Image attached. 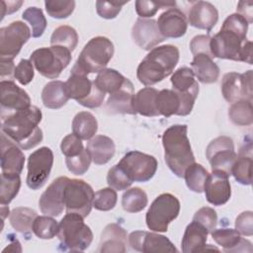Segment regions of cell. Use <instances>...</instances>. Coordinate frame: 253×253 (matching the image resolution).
<instances>
[{
    "label": "cell",
    "instance_id": "cell-1",
    "mask_svg": "<svg viewBox=\"0 0 253 253\" xmlns=\"http://www.w3.org/2000/svg\"><path fill=\"white\" fill-rule=\"evenodd\" d=\"M248 25L241 15H229L223 21L220 31L211 38L212 56L252 64V42L246 38Z\"/></svg>",
    "mask_w": 253,
    "mask_h": 253
},
{
    "label": "cell",
    "instance_id": "cell-2",
    "mask_svg": "<svg viewBox=\"0 0 253 253\" xmlns=\"http://www.w3.org/2000/svg\"><path fill=\"white\" fill-rule=\"evenodd\" d=\"M2 117V132L24 150L37 146L42 140V131L39 126L42 111L31 106L26 110L14 112Z\"/></svg>",
    "mask_w": 253,
    "mask_h": 253
},
{
    "label": "cell",
    "instance_id": "cell-3",
    "mask_svg": "<svg viewBox=\"0 0 253 253\" xmlns=\"http://www.w3.org/2000/svg\"><path fill=\"white\" fill-rule=\"evenodd\" d=\"M179 49L172 44L152 48L139 63L136 76L145 86L154 85L169 76L179 61Z\"/></svg>",
    "mask_w": 253,
    "mask_h": 253
},
{
    "label": "cell",
    "instance_id": "cell-4",
    "mask_svg": "<svg viewBox=\"0 0 253 253\" xmlns=\"http://www.w3.org/2000/svg\"><path fill=\"white\" fill-rule=\"evenodd\" d=\"M187 130V125H174L162 134L165 162L169 169L180 178L184 177L186 168L195 162Z\"/></svg>",
    "mask_w": 253,
    "mask_h": 253
},
{
    "label": "cell",
    "instance_id": "cell-5",
    "mask_svg": "<svg viewBox=\"0 0 253 253\" xmlns=\"http://www.w3.org/2000/svg\"><path fill=\"white\" fill-rule=\"evenodd\" d=\"M114 44L106 37H95L83 47L71 71L84 75L100 72L106 68L114 55Z\"/></svg>",
    "mask_w": 253,
    "mask_h": 253
},
{
    "label": "cell",
    "instance_id": "cell-6",
    "mask_svg": "<svg viewBox=\"0 0 253 253\" xmlns=\"http://www.w3.org/2000/svg\"><path fill=\"white\" fill-rule=\"evenodd\" d=\"M83 218L79 213L67 212L58 223L57 237L63 250L83 251L90 246L93 233Z\"/></svg>",
    "mask_w": 253,
    "mask_h": 253
},
{
    "label": "cell",
    "instance_id": "cell-7",
    "mask_svg": "<svg viewBox=\"0 0 253 253\" xmlns=\"http://www.w3.org/2000/svg\"><path fill=\"white\" fill-rule=\"evenodd\" d=\"M30 60L40 74L48 78H57L71 61V51L63 46L51 45L33 51Z\"/></svg>",
    "mask_w": 253,
    "mask_h": 253
},
{
    "label": "cell",
    "instance_id": "cell-8",
    "mask_svg": "<svg viewBox=\"0 0 253 253\" xmlns=\"http://www.w3.org/2000/svg\"><path fill=\"white\" fill-rule=\"evenodd\" d=\"M179 200L172 194H161L152 202L146 212V225L152 231L166 232L169 223L179 215Z\"/></svg>",
    "mask_w": 253,
    "mask_h": 253
},
{
    "label": "cell",
    "instance_id": "cell-9",
    "mask_svg": "<svg viewBox=\"0 0 253 253\" xmlns=\"http://www.w3.org/2000/svg\"><path fill=\"white\" fill-rule=\"evenodd\" d=\"M64 87L69 99H74L81 106L89 109L100 107L106 95L87 75L75 71L70 72Z\"/></svg>",
    "mask_w": 253,
    "mask_h": 253
},
{
    "label": "cell",
    "instance_id": "cell-10",
    "mask_svg": "<svg viewBox=\"0 0 253 253\" xmlns=\"http://www.w3.org/2000/svg\"><path fill=\"white\" fill-rule=\"evenodd\" d=\"M94 195L92 187L85 181L69 179L64 191L66 212H76L85 218L92 210Z\"/></svg>",
    "mask_w": 253,
    "mask_h": 253
},
{
    "label": "cell",
    "instance_id": "cell-11",
    "mask_svg": "<svg viewBox=\"0 0 253 253\" xmlns=\"http://www.w3.org/2000/svg\"><path fill=\"white\" fill-rule=\"evenodd\" d=\"M132 182H147L157 170V160L154 156L133 150L124 155L118 163Z\"/></svg>",
    "mask_w": 253,
    "mask_h": 253
},
{
    "label": "cell",
    "instance_id": "cell-12",
    "mask_svg": "<svg viewBox=\"0 0 253 253\" xmlns=\"http://www.w3.org/2000/svg\"><path fill=\"white\" fill-rule=\"evenodd\" d=\"M32 37L30 28L21 21H15L0 29V59L13 60L22 46Z\"/></svg>",
    "mask_w": 253,
    "mask_h": 253
},
{
    "label": "cell",
    "instance_id": "cell-13",
    "mask_svg": "<svg viewBox=\"0 0 253 253\" xmlns=\"http://www.w3.org/2000/svg\"><path fill=\"white\" fill-rule=\"evenodd\" d=\"M53 164V153L49 147L42 146L28 158L27 185L32 190L41 189L47 181Z\"/></svg>",
    "mask_w": 253,
    "mask_h": 253
},
{
    "label": "cell",
    "instance_id": "cell-14",
    "mask_svg": "<svg viewBox=\"0 0 253 253\" xmlns=\"http://www.w3.org/2000/svg\"><path fill=\"white\" fill-rule=\"evenodd\" d=\"M207 158L211 164V171H221L231 175V168L236 159L233 140L225 135L211 140L206 149Z\"/></svg>",
    "mask_w": 253,
    "mask_h": 253
},
{
    "label": "cell",
    "instance_id": "cell-15",
    "mask_svg": "<svg viewBox=\"0 0 253 253\" xmlns=\"http://www.w3.org/2000/svg\"><path fill=\"white\" fill-rule=\"evenodd\" d=\"M221 93L231 104L241 100L252 101V70L245 73H225L221 81Z\"/></svg>",
    "mask_w": 253,
    "mask_h": 253
},
{
    "label": "cell",
    "instance_id": "cell-16",
    "mask_svg": "<svg viewBox=\"0 0 253 253\" xmlns=\"http://www.w3.org/2000/svg\"><path fill=\"white\" fill-rule=\"evenodd\" d=\"M128 244L133 250L144 253L178 251L174 244L166 236L155 232L141 230L132 231L129 234Z\"/></svg>",
    "mask_w": 253,
    "mask_h": 253
},
{
    "label": "cell",
    "instance_id": "cell-17",
    "mask_svg": "<svg viewBox=\"0 0 253 253\" xmlns=\"http://www.w3.org/2000/svg\"><path fill=\"white\" fill-rule=\"evenodd\" d=\"M68 180L67 177L56 178L42 194L39 206L42 213L50 216H58L62 213L65 208L64 191Z\"/></svg>",
    "mask_w": 253,
    "mask_h": 253
},
{
    "label": "cell",
    "instance_id": "cell-18",
    "mask_svg": "<svg viewBox=\"0 0 253 253\" xmlns=\"http://www.w3.org/2000/svg\"><path fill=\"white\" fill-rule=\"evenodd\" d=\"M0 103L2 114L26 110L31 107V98L28 93L16 85L12 80H1ZM4 116V115H3Z\"/></svg>",
    "mask_w": 253,
    "mask_h": 253
},
{
    "label": "cell",
    "instance_id": "cell-19",
    "mask_svg": "<svg viewBox=\"0 0 253 253\" xmlns=\"http://www.w3.org/2000/svg\"><path fill=\"white\" fill-rule=\"evenodd\" d=\"M131 38L135 44L144 50H151L165 40L159 32L157 22L143 18L135 21L131 30Z\"/></svg>",
    "mask_w": 253,
    "mask_h": 253
},
{
    "label": "cell",
    "instance_id": "cell-20",
    "mask_svg": "<svg viewBox=\"0 0 253 253\" xmlns=\"http://www.w3.org/2000/svg\"><path fill=\"white\" fill-rule=\"evenodd\" d=\"M229 176L221 171H212L209 174L205 183L204 192L207 201L213 206H222L228 202L231 196Z\"/></svg>",
    "mask_w": 253,
    "mask_h": 253
},
{
    "label": "cell",
    "instance_id": "cell-21",
    "mask_svg": "<svg viewBox=\"0 0 253 253\" xmlns=\"http://www.w3.org/2000/svg\"><path fill=\"white\" fill-rule=\"evenodd\" d=\"M157 26L163 38L177 39L183 37L188 29L186 15L177 7L165 10L157 20Z\"/></svg>",
    "mask_w": 253,
    "mask_h": 253
},
{
    "label": "cell",
    "instance_id": "cell-22",
    "mask_svg": "<svg viewBox=\"0 0 253 253\" xmlns=\"http://www.w3.org/2000/svg\"><path fill=\"white\" fill-rule=\"evenodd\" d=\"M25 155L21 148L5 133L1 134V170L7 175H20L24 168Z\"/></svg>",
    "mask_w": 253,
    "mask_h": 253
},
{
    "label": "cell",
    "instance_id": "cell-23",
    "mask_svg": "<svg viewBox=\"0 0 253 253\" xmlns=\"http://www.w3.org/2000/svg\"><path fill=\"white\" fill-rule=\"evenodd\" d=\"M209 230L200 222L193 220L189 223L185 229L181 247L182 252L184 253H196V252H204L207 250H215L219 249L211 244H206L208 240Z\"/></svg>",
    "mask_w": 253,
    "mask_h": 253
},
{
    "label": "cell",
    "instance_id": "cell-24",
    "mask_svg": "<svg viewBox=\"0 0 253 253\" xmlns=\"http://www.w3.org/2000/svg\"><path fill=\"white\" fill-rule=\"evenodd\" d=\"M187 20L191 26L211 32L218 21V12L211 3L197 1L190 8Z\"/></svg>",
    "mask_w": 253,
    "mask_h": 253
},
{
    "label": "cell",
    "instance_id": "cell-25",
    "mask_svg": "<svg viewBox=\"0 0 253 253\" xmlns=\"http://www.w3.org/2000/svg\"><path fill=\"white\" fill-rule=\"evenodd\" d=\"M134 88L129 79H126L121 89L111 94L105 104V109L109 114H129L135 115L133 110Z\"/></svg>",
    "mask_w": 253,
    "mask_h": 253
},
{
    "label": "cell",
    "instance_id": "cell-26",
    "mask_svg": "<svg viewBox=\"0 0 253 253\" xmlns=\"http://www.w3.org/2000/svg\"><path fill=\"white\" fill-rule=\"evenodd\" d=\"M126 242V231L117 223H110L101 234L98 251L102 253H125Z\"/></svg>",
    "mask_w": 253,
    "mask_h": 253
},
{
    "label": "cell",
    "instance_id": "cell-27",
    "mask_svg": "<svg viewBox=\"0 0 253 253\" xmlns=\"http://www.w3.org/2000/svg\"><path fill=\"white\" fill-rule=\"evenodd\" d=\"M212 239L223 248L225 252H252V243L240 236L233 228H218L211 230Z\"/></svg>",
    "mask_w": 253,
    "mask_h": 253
},
{
    "label": "cell",
    "instance_id": "cell-28",
    "mask_svg": "<svg viewBox=\"0 0 253 253\" xmlns=\"http://www.w3.org/2000/svg\"><path fill=\"white\" fill-rule=\"evenodd\" d=\"M86 149L95 164L103 165L113 158L116 151V145L111 137L100 134L89 139Z\"/></svg>",
    "mask_w": 253,
    "mask_h": 253
},
{
    "label": "cell",
    "instance_id": "cell-29",
    "mask_svg": "<svg viewBox=\"0 0 253 253\" xmlns=\"http://www.w3.org/2000/svg\"><path fill=\"white\" fill-rule=\"evenodd\" d=\"M192 71L199 81L205 84L216 82L219 77V67L208 54H196L191 62Z\"/></svg>",
    "mask_w": 253,
    "mask_h": 253
},
{
    "label": "cell",
    "instance_id": "cell-30",
    "mask_svg": "<svg viewBox=\"0 0 253 253\" xmlns=\"http://www.w3.org/2000/svg\"><path fill=\"white\" fill-rule=\"evenodd\" d=\"M252 168V144L249 141L240 148L238 155L231 168V175L235 180L242 185L251 184V171Z\"/></svg>",
    "mask_w": 253,
    "mask_h": 253
},
{
    "label": "cell",
    "instance_id": "cell-31",
    "mask_svg": "<svg viewBox=\"0 0 253 253\" xmlns=\"http://www.w3.org/2000/svg\"><path fill=\"white\" fill-rule=\"evenodd\" d=\"M158 90L152 87H145L139 90L133 97V110L135 114L144 117H157L160 116L156 108V97Z\"/></svg>",
    "mask_w": 253,
    "mask_h": 253
},
{
    "label": "cell",
    "instance_id": "cell-32",
    "mask_svg": "<svg viewBox=\"0 0 253 253\" xmlns=\"http://www.w3.org/2000/svg\"><path fill=\"white\" fill-rule=\"evenodd\" d=\"M173 90L182 95H193L198 97L199 84L191 68L180 67L171 76Z\"/></svg>",
    "mask_w": 253,
    "mask_h": 253
},
{
    "label": "cell",
    "instance_id": "cell-33",
    "mask_svg": "<svg viewBox=\"0 0 253 253\" xmlns=\"http://www.w3.org/2000/svg\"><path fill=\"white\" fill-rule=\"evenodd\" d=\"M69 97L66 94L64 83L59 80H53L46 83L42 92V101L44 107L48 109H59L63 107Z\"/></svg>",
    "mask_w": 253,
    "mask_h": 253
},
{
    "label": "cell",
    "instance_id": "cell-34",
    "mask_svg": "<svg viewBox=\"0 0 253 253\" xmlns=\"http://www.w3.org/2000/svg\"><path fill=\"white\" fill-rule=\"evenodd\" d=\"M98 130L96 118L89 112H79L72 121V133L80 139H91Z\"/></svg>",
    "mask_w": 253,
    "mask_h": 253
},
{
    "label": "cell",
    "instance_id": "cell-35",
    "mask_svg": "<svg viewBox=\"0 0 253 253\" xmlns=\"http://www.w3.org/2000/svg\"><path fill=\"white\" fill-rule=\"evenodd\" d=\"M156 108L159 115L166 118L173 115H180L181 99L173 89H163L156 97Z\"/></svg>",
    "mask_w": 253,
    "mask_h": 253
},
{
    "label": "cell",
    "instance_id": "cell-36",
    "mask_svg": "<svg viewBox=\"0 0 253 253\" xmlns=\"http://www.w3.org/2000/svg\"><path fill=\"white\" fill-rule=\"evenodd\" d=\"M126 79L127 78L122 75L119 71L112 68H105L98 73L94 82L101 91L111 95L121 89Z\"/></svg>",
    "mask_w": 253,
    "mask_h": 253
},
{
    "label": "cell",
    "instance_id": "cell-37",
    "mask_svg": "<svg viewBox=\"0 0 253 253\" xmlns=\"http://www.w3.org/2000/svg\"><path fill=\"white\" fill-rule=\"evenodd\" d=\"M37 216L36 211L30 208L19 207L10 212V223L16 231L29 235L33 230V223Z\"/></svg>",
    "mask_w": 253,
    "mask_h": 253
},
{
    "label": "cell",
    "instance_id": "cell-38",
    "mask_svg": "<svg viewBox=\"0 0 253 253\" xmlns=\"http://www.w3.org/2000/svg\"><path fill=\"white\" fill-rule=\"evenodd\" d=\"M148 203L146 193L138 187L126 190L122 197L123 209L127 212L141 211Z\"/></svg>",
    "mask_w": 253,
    "mask_h": 253
},
{
    "label": "cell",
    "instance_id": "cell-39",
    "mask_svg": "<svg viewBox=\"0 0 253 253\" xmlns=\"http://www.w3.org/2000/svg\"><path fill=\"white\" fill-rule=\"evenodd\" d=\"M228 117L236 126H250L253 122L252 101L241 100L231 104L228 109Z\"/></svg>",
    "mask_w": 253,
    "mask_h": 253
},
{
    "label": "cell",
    "instance_id": "cell-40",
    "mask_svg": "<svg viewBox=\"0 0 253 253\" xmlns=\"http://www.w3.org/2000/svg\"><path fill=\"white\" fill-rule=\"evenodd\" d=\"M209 176V172L206 168H204L201 164L192 163L189 165L184 173V178L187 187L195 192V193H202L204 192L205 183Z\"/></svg>",
    "mask_w": 253,
    "mask_h": 253
},
{
    "label": "cell",
    "instance_id": "cell-41",
    "mask_svg": "<svg viewBox=\"0 0 253 253\" xmlns=\"http://www.w3.org/2000/svg\"><path fill=\"white\" fill-rule=\"evenodd\" d=\"M78 43V35L75 29L70 26H59L56 28L51 37H50V44L63 46L70 51H73Z\"/></svg>",
    "mask_w": 253,
    "mask_h": 253
},
{
    "label": "cell",
    "instance_id": "cell-42",
    "mask_svg": "<svg viewBox=\"0 0 253 253\" xmlns=\"http://www.w3.org/2000/svg\"><path fill=\"white\" fill-rule=\"evenodd\" d=\"M21 187L20 175L1 174L0 187V204L1 206L9 205L12 200L18 195Z\"/></svg>",
    "mask_w": 253,
    "mask_h": 253
},
{
    "label": "cell",
    "instance_id": "cell-43",
    "mask_svg": "<svg viewBox=\"0 0 253 253\" xmlns=\"http://www.w3.org/2000/svg\"><path fill=\"white\" fill-rule=\"evenodd\" d=\"M58 223L50 215H38L33 223V232L41 239H51L57 235Z\"/></svg>",
    "mask_w": 253,
    "mask_h": 253
},
{
    "label": "cell",
    "instance_id": "cell-44",
    "mask_svg": "<svg viewBox=\"0 0 253 253\" xmlns=\"http://www.w3.org/2000/svg\"><path fill=\"white\" fill-rule=\"evenodd\" d=\"M22 18L31 25L33 38H40L42 36L47 23L42 13V10L41 8H38V7L27 8L23 12Z\"/></svg>",
    "mask_w": 253,
    "mask_h": 253
},
{
    "label": "cell",
    "instance_id": "cell-45",
    "mask_svg": "<svg viewBox=\"0 0 253 253\" xmlns=\"http://www.w3.org/2000/svg\"><path fill=\"white\" fill-rule=\"evenodd\" d=\"M47 14L55 19L68 18L74 11L75 1L73 0H47L44 2Z\"/></svg>",
    "mask_w": 253,
    "mask_h": 253
},
{
    "label": "cell",
    "instance_id": "cell-46",
    "mask_svg": "<svg viewBox=\"0 0 253 253\" xmlns=\"http://www.w3.org/2000/svg\"><path fill=\"white\" fill-rule=\"evenodd\" d=\"M118 201L116 190L113 188H104L97 191L93 199V207L102 211H108L115 208Z\"/></svg>",
    "mask_w": 253,
    "mask_h": 253
},
{
    "label": "cell",
    "instance_id": "cell-47",
    "mask_svg": "<svg viewBox=\"0 0 253 253\" xmlns=\"http://www.w3.org/2000/svg\"><path fill=\"white\" fill-rule=\"evenodd\" d=\"M107 183L109 187L113 188L114 190L123 191L129 188L132 181L123 170V168L120 167L119 164H116L108 172Z\"/></svg>",
    "mask_w": 253,
    "mask_h": 253
},
{
    "label": "cell",
    "instance_id": "cell-48",
    "mask_svg": "<svg viewBox=\"0 0 253 253\" xmlns=\"http://www.w3.org/2000/svg\"><path fill=\"white\" fill-rule=\"evenodd\" d=\"M175 2H165V1H145L137 0L135 1V11L140 18H149L154 16L159 9L162 8H173L175 7Z\"/></svg>",
    "mask_w": 253,
    "mask_h": 253
},
{
    "label": "cell",
    "instance_id": "cell-49",
    "mask_svg": "<svg viewBox=\"0 0 253 253\" xmlns=\"http://www.w3.org/2000/svg\"><path fill=\"white\" fill-rule=\"evenodd\" d=\"M92 159L87 151L84 149L80 154L73 157H65V164L68 170L74 175H83L89 169Z\"/></svg>",
    "mask_w": 253,
    "mask_h": 253
},
{
    "label": "cell",
    "instance_id": "cell-50",
    "mask_svg": "<svg viewBox=\"0 0 253 253\" xmlns=\"http://www.w3.org/2000/svg\"><path fill=\"white\" fill-rule=\"evenodd\" d=\"M60 149L65 157H73L80 154L84 150V147L81 139L74 133H70L62 139Z\"/></svg>",
    "mask_w": 253,
    "mask_h": 253
},
{
    "label": "cell",
    "instance_id": "cell-51",
    "mask_svg": "<svg viewBox=\"0 0 253 253\" xmlns=\"http://www.w3.org/2000/svg\"><path fill=\"white\" fill-rule=\"evenodd\" d=\"M193 220L203 224L209 231L215 228L217 223V214L212 208L204 207L196 211Z\"/></svg>",
    "mask_w": 253,
    "mask_h": 253
},
{
    "label": "cell",
    "instance_id": "cell-52",
    "mask_svg": "<svg viewBox=\"0 0 253 253\" xmlns=\"http://www.w3.org/2000/svg\"><path fill=\"white\" fill-rule=\"evenodd\" d=\"M127 3L125 2H108V1H97L96 11L97 14L104 19H114L121 12L123 5Z\"/></svg>",
    "mask_w": 253,
    "mask_h": 253
},
{
    "label": "cell",
    "instance_id": "cell-53",
    "mask_svg": "<svg viewBox=\"0 0 253 253\" xmlns=\"http://www.w3.org/2000/svg\"><path fill=\"white\" fill-rule=\"evenodd\" d=\"M34 75V65L31 60L21 59L15 68L14 74V77L18 80V82L22 85H27L33 80Z\"/></svg>",
    "mask_w": 253,
    "mask_h": 253
},
{
    "label": "cell",
    "instance_id": "cell-54",
    "mask_svg": "<svg viewBox=\"0 0 253 253\" xmlns=\"http://www.w3.org/2000/svg\"><path fill=\"white\" fill-rule=\"evenodd\" d=\"M190 49L193 55L204 53L213 58L211 51V37L208 35H198L194 37L190 42Z\"/></svg>",
    "mask_w": 253,
    "mask_h": 253
},
{
    "label": "cell",
    "instance_id": "cell-55",
    "mask_svg": "<svg viewBox=\"0 0 253 253\" xmlns=\"http://www.w3.org/2000/svg\"><path fill=\"white\" fill-rule=\"evenodd\" d=\"M235 229L246 236L253 234V213L251 211H243L236 217Z\"/></svg>",
    "mask_w": 253,
    "mask_h": 253
},
{
    "label": "cell",
    "instance_id": "cell-56",
    "mask_svg": "<svg viewBox=\"0 0 253 253\" xmlns=\"http://www.w3.org/2000/svg\"><path fill=\"white\" fill-rule=\"evenodd\" d=\"M15 64L10 59H0V76L1 79L11 80L15 74Z\"/></svg>",
    "mask_w": 253,
    "mask_h": 253
},
{
    "label": "cell",
    "instance_id": "cell-57",
    "mask_svg": "<svg viewBox=\"0 0 253 253\" xmlns=\"http://www.w3.org/2000/svg\"><path fill=\"white\" fill-rule=\"evenodd\" d=\"M253 4L252 2H245V1H240L237 5V14L241 15L247 22L248 24H251L253 22V10H252Z\"/></svg>",
    "mask_w": 253,
    "mask_h": 253
},
{
    "label": "cell",
    "instance_id": "cell-58",
    "mask_svg": "<svg viewBox=\"0 0 253 253\" xmlns=\"http://www.w3.org/2000/svg\"><path fill=\"white\" fill-rule=\"evenodd\" d=\"M23 1H1V20L8 14H12L20 9Z\"/></svg>",
    "mask_w": 253,
    "mask_h": 253
},
{
    "label": "cell",
    "instance_id": "cell-59",
    "mask_svg": "<svg viewBox=\"0 0 253 253\" xmlns=\"http://www.w3.org/2000/svg\"><path fill=\"white\" fill-rule=\"evenodd\" d=\"M22 252V247H21V243L19 242V240L17 238H13L11 240V243L9 244L8 247H6L3 250V253L5 252Z\"/></svg>",
    "mask_w": 253,
    "mask_h": 253
},
{
    "label": "cell",
    "instance_id": "cell-60",
    "mask_svg": "<svg viewBox=\"0 0 253 253\" xmlns=\"http://www.w3.org/2000/svg\"><path fill=\"white\" fill-rule=\"evenodd\" d=\"M9 214V208L7 206H1V216H2V220L5 219L6 216H8Z\"/></svg>",
    "mask_w": 253,
    "mask_h": 253
}]
</instances>
